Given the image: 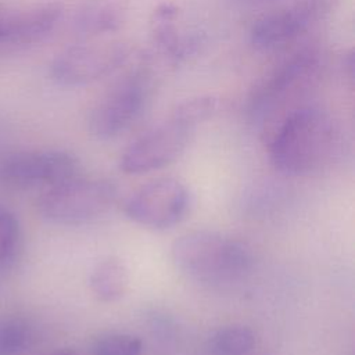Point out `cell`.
<instances>
[{"label":"cell","mask_w":355,"mask_h":355,"mask_svg":"<svg viewBox=\"0 0 355 355\" xmlns=\"http://www.w3.org/2000/svg\"><path fill=\"white\" fill-rule=\"evenodd\" d=\"M275 169L288 176L318 172L344 151L341 123L324 108L304 104L287 114L266 139Z\"/></svg>","instance_id":"1"},{"label":"cell","mask_w":355,"mask_h":355,"mask_svg":"<svg viewBox=\"0 0 355 355\" xmlns=\"http://www.w3.org/2000/svg\"><path fill=\"white\" fill-rule=\"evenodd\" d=\"M326 67L319 46H304L279 62L250 90L245 100L248 121L268 139L276 125L318 86Z\"/></svg>","instance_id":"2"},{"label":"cell","mask_w":355,"mask_h":355,"mask_svg":"<svg viewBox=\"0 0 355 355\" xmlns=\"http://www.w3.org/2000/svg\"><path fill=\"white\" fill-rule=\"evenodd\" d=\"M171 257L183 275L208 286L236 283L252 265V255L245 244L211 230L180 236L172 244Z\"/></svg>","instance_id":"3"},{"label":"cell","mask_w":355,"mask_h":355,"mask_svg":"<svg viewBox=\"0 0 355 355\" xmlns=\"http://www.w3.org/2000/svg\"><path fill=\"white\" fill-rule=\"evenodd\" d=\"M205 122V110L193 97L180 101L171 115L133 140L119 158L128 175H141L175 162L186 150L198 125Z\"/></svg>","instance_id":"4"},{"label":"cell","mask_w":355,"mask_h":355,"mask_svg":"<svg viewBox=\"0 0 355 355\" xmlns=\"http://www.w3.org/2000/svg\"><path fill=\"white\" fill-rule=\"evenodd\" d=\"M155 90L151 65L140 61L116 78L94 103L87 129L98 140H111L129 130L144 114Z\"/></svg>","instance_id":"5"},{"label":"cell","mask_w":355,"mask_h":355,"mask_svg":"<svg viewBox=\"0 0 355 355\" xmlns=\"http://www.w3.org/2000/svg\"><path fill=\"white\" fill-rule=\"evenodd\" d=\"M116 198V187L104 179L73 178L49 187L39 198L40 215L55 225H83L104 215Z\"/></svg>","instance_id":"6"},{"label":"cell","mask_w":355,"mask_h":355,"mask_svg":"<svg viewBox=\"0 0 355 355\" xmlns=\"http://www.w3.org/2000/svg\"><path fill=\"white\" fill-rule=\"evenodd\" d=\"M132 57L125 42L79 43L60 51L50 62V78L60 86L92 85L122 69Z\"/></svg>","instance_id":"7"},{"label":"cell","mask_w":355,"mask_h":355,"mask_svg":"<svg viewBox=\"0 0 355 355\" xmlns=\"http://www.w3.org/2000/svg\"><path fill=\"white\" fill-rule=\"evenodd\" d=\"M336 0H295L290 6L263 14L250 29V43L258 51H272L293 43L323 22Z\"/></svg>","instance_id":"8"},{"label":"cell","mask_w":355,"mask_h":355,"mask_svg":"<svg viewBox=\"0 0 355 355\" xmlns=\"http://www.w3.org/2000/svg\"><path fill=\"white\" fill-rule=\"evenodd\" d=\"M189 208L190 193L186 184L175 178H158L128 198L125 214L136 225L164 230L182 222Z\"/></svg>","instance_id":"9"},{"label":"cell","mask_w":355,"mask_h":355,"mask_svg":"<svg viewBox=\"0 0 355 355\" xmlns=\"http://www.w3.org/2000/svg\"><path fill=\"white\" fill-rule=\"evenodd\" d=\"M78 176V158L62 150L24 151L0 162V182L14 189H49Z\"/></svg>","instance_id":"10"},{"label":"cell","mask_w":355,"mask_h":355,"mask_svg":"<svg viewBox=\"0 0 355 355\" xmlns=\"http://www.w3.org/2000/svg\"><path fill=\"white\" fill-rule=\"evenodd\" d=\"M148 29L157 51L173 65L184 64L197 57L207 42L202 31L182 24L180 11L172 3H161L154 8Z\"/></svg>","instance_id":"11"},{"label":"cell","mask_w":355,"mask_h":355,"mask_svg":"<svg viewBox=\"0 0 355 355\" xmlns=\"http://www.w3.org/2000/svg\"><path fill=\"white\" fill-rule=\"evenodd\" d=\"M64 4L46 1L24 8L0 3V44L28 46L50 36L64 18Z\"/></svg>","instance_id":"12"},{"label":"cell","mask_w":355,"mask_h":355,"mask_svg":"<svg viewBox=\"0 0 355 355\" xmlns=\"http://www.w3.org/2000/svg\"><path fill=\"white\" fill-rule=\"evenodd\" d=\"M126 19L122 0H82L71 14V32L80 40L116 32Z\"/></svg>","instance_id":"13"},{"label":"cell","mask_w":355,"mask_h":355,"mask_svg":"<svg viewBox=\"0 0 355 355\" xmlns=\"http://www.w3.org/2000/svg\"><path fill=\"white\" fill-rule=\"evenodd\" d=\"M89 284L94 297L101 302H116L128 291L129 273L126 265L116 257L98 261L92 269Z\"/></svg>","instance_id":"14"},{"label":"cell","mask_w":355,"mask_h":355,"mask_svg":"<svg viewBox=\"0 0 355 355\" xmlns=\"http://www.w3.org/2000/svg\"><path fill=\"white\" fill-rule=\"evenodd\" d=\"M255 345L254 331L244 324L216 329L207 341V355H248Z\"/></svg>","instance_id":"15"},{"label":"cell","mask_w":355,"mask_h":355,"mask_svg":"<svg viewBox=\"0 0 355 355\" xmlns=\"http://www.w3.org/2000/svg\"><path fill=\"white\" fill-rule=\"evenodd\" d=\"M31 337V327L24 319H0V355H19L29 345Z\"/></svg>","instance_id":"16"},{"label":"cell","mask_w":355,"mask_h":355,"mask_svg":"<svg viewBox=\"0 0 355 355\" xmlns=\"http://www.w3.org/2000/svg\"><path fill=\"white\" fill-rule=\"evenodd\" d=\"M143 341L129 333H105L94 340L92 355H141Z\"/></svg>","instance_id":"17"},{"label":"cell","mask_w":355,"mask_h":355,"mask_svg":"<svg viewBox=\"0 0 355 355\" xmlns=\"http://www.w3.org/2000/svg\"><path fill=\"white\" fill-rule=\"evenodd\" d=\"M19 241V225L17 218L7 209L0 208V266L10 262Z\"/></svg>","instance_id":"18"},{"label":"cell","mask_w":355,"mask_h":355,"mask_svg":"<svg viewBox=\"0 0 355 355\" xmlns=\"http://www.w3.org/2000/svg\"><path fill=\"white\" fill-rule=\"evenodd\" d=\"M343 69L344 73L347 76V79L352 83L354 82V76H355V58H354V50H349L348 53H345L344 58H343Z\"/></svg>","instance_id":"19"},{"label":"cell","mask_w":355,"mask_h":355,"mask_svg":"<svg viewBox=\"0 0 355 355\" xmlns=\"http://www.w3.org/2000/svg\"><path fill=\"white\" fill-rule=\"evenodd\" d=\"M51 355H78L73 349H71V348H62V349H58V351H55L54 354H51Z\"/></svg>","instance_id":"20"}]
</instances>
